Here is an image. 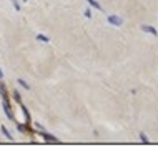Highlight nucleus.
I'll use <instances>...</instances> for the list:
<instances>
[{"label":"nucleus","mask_w":158,"mask_h":150,"mask_svg":"<svg viewBox=\"0 0 158 150\" xmlns=\"http://www.w3.org/2000/svg\"><path fill=\"white\" fill-rule=\"evenodd\" d=\"M108 22L112 25H115V27H120L121 24H123V20H121L120 17H116V15H110L108 17Z\"/></svg>","instance_id":"obj_1"},{"label":"nucleus","mask_w":158,"mask_h":150,"mask_svg":"<svg viewBox=\"0 0 158 150\" xmlns=\"http://www.w3.org/2000/svg\"><path fill=\"white\" fill-rule=\"evenodd\" d=\"M141 30H143V32H148V33H151V35H158V33H157V30H155L153 27H150V25H141Z\"/></svg>","instance_id":"obj_2"},{"label":"nucleus","mask_w":158,"mask_h":150,"mask_svg":"<svg viewBox=\"0 0 158 150\" xmlns=\"http://www.w3.org/2000/svg\"><path fill=\"white\" fill-rule=\"evenodd\" d=\"M87 2L91 5V7H95V8H98V10H102V7H100V4H97L95 0H87Z\"/></svg>","instance_id":"obj_3"},{"label":"nucleus","mask_w":158,"mask_h":150,"mask_svg":"<svg viewBox=\"0 0 158 150\" xmlns=\"http://www.w3.org/2000/svg\"><path fill=\"white\" fill-rule=\"evenodd\" d=\"M140 137H141V140H143V142H148V138H146V135H145V133H141Z\"/></svg>","instance_id":"obj_4"}]
</instances>
